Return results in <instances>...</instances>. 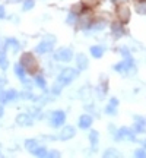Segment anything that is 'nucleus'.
<instances>
[{
	"mask_svg": "<svg viewBox=\"0 0 146 158\" xmlns=\"http://www.w3.org/2000/svg\"><path fill=\"white\" fill-rule=\"evenodd\" d=\"M50 122H51V124H53V127H60V126H63L64 122H66V113H64L63 110H56L54 113L51 114Z\"/></svg>",
	"mask_w": 146,
	"mask_h": 158,
	"instance_id": "obj_5",
	"label": "nucleus"
},
{
	"mask_svg": "<svg viewBox=\"0 0 146 158\" xmlns=\"http://www.w3.org/2000/svg\"><path fill=\"white\" fill-rule=\"evenodd\" d=\"M76 76H78V72L75 70L73 68H64L59 73V78H57V82H60V84L64 86V85H69L72 84L73 81L76 79Z\"/></svg>",
	"mask_w": 146,
	"mask_h": 158,
	"instance_id": "obj_2",
	"label": "nucleus"
},
{
	"mask_svg": "<svg viewBox=\"0 0 146 158\" xmlns=\"http://www.w3.org/2000/svg\"><path fill=\"white\" fill-rule=\"evenodd\" d=\"M5 7H3V6L0 5V19H2V18H5Z\"/></svg>",
	"mask_w": 146,
	"mask_h": 158,
	"instance_id": "obj_34",
	"label": "nucleus"
},
{
	"mask_svg": "<svg viewBox=\"0 0 146 158\" xmlns=\"http://www.w3.org/2000/svg\"><path fill=\"white\" fill-rule=\"evenodd\" d=\"M117 139H129V141H135V135L129 127H121L118 130V136Z\"/></svg>",
	"mask_w": 146,
	"mask_h": 158,
	"instance_id": "obj_12",
	"label": "nucleus"
},
{
	"mask_svg": "<svg viewBox=\"0 0 146 158\" xmlns=\"http://www.w3.org/2000/svg\"><path fill=\"white\" fill-rule=\"evenodd\" d=\"M7 84V81H6L5 78H2V76H0V86H3V85H6Z\"/></svg>",
	"mask_w": 146,
	"mask_h": 158,
	"instance_id": "obj_35",
	"label": "nucleus"
},
{
	"mask_svg": "<svg viewBox=\"0 0 146 158\" xmlns=\"http://www.w3.org/2000/svg\"><path fill=\"white\" fill-rule=\"evenodd\" d=\"M73 59V50L72 48H67V47H63V48H59L54 53V60L62 63H67Z\"/></svg>",
	"mask_w": 146,
	"mask_h": 158,
	"instance_id": "obj_3",
	"label": "nucleus"
},
{
	"mask_svg": "<svg viewBox=\"0 0 146 158\" xmlns=\"http://www.w3.org/2000/svg\"><path fill=\"white\" fill-rule=\"evenodd\" d=\"M23 0H6V3H9V5H16V3H21Z\"/></svg>",
	"mask_w": 146,
	"mask_h": 158,
	"instance_id": "obj_33",
	"label": "nucleus"
},
{
	"mask_svg": "<svg viewBox=\"0 0 146 158\" xmlns=\"http://www.w3.org/2000/svg\"><path fill=\"white\" fill-rule=\"evenodd\" d=\"M135 129L139 132V133H146V120L142 117H136V124Z\"/></svg>",
	"mask_w": 146,
	"mask_h": 158,
	"instance_id": "obj_15",
	"label": "nucleus"
},
{
	"mask_svg": "<svg viewBox=\"0 0 146 158\" xmlns=\"http://www.w3.org/2000/svg\"><path fill=\"white\" fill-rule=\"evenodd\" d=\"M132 68H135V63H133V60H132L130 57H126L124 62L117 63V64L114 66V69H116L117 72H127V70H130Z\"/></svg>",
	"mask_w": 146,
	"mask_h": 158,
	"instance_id": "obj_9",
	"label": "nucleus"
},
{
	"mask_svg": "<svg viewBox=\"0 0 146 158\" xmlns=\"http://www.w3.org/2000/svg\"><path fill=\"white\" fill-rule=\"evenodd\" d=\"M117 107H118V100L117 98H111V101H110V104L107 106V108H105V111H107L108 114H116L117 113Z\"/></svg>",
	"mask_w": 146,
	"mask_h": 158,
	"instance_id": "obj_17",
	"label": "nucleus"
},
{
	"mask_svg": "<svg viewBox=\"0 0 146 158\" xmlns=\"http://www.w3.org/2000/svg\"><path fill=\"white\" fill-rule=\"evenodd\" d=\"M47 157H60V152H57V151H50V152H47Z\"/></svg>",
	"mask_w": 146,
	"mask_h": 158,
	"instance_id": "obj_32",
	"label": "nucleus"
},
{
	"mask_svg": "<svg viewBox=\"0 0 146 158\" xmlns=\"http://www.w3.org/2000/svg\"><path fill=\"white\" fill-rule=\"evenodd\" d=\"M15 75H18V76H19V79H21L22 82H25V76H26V70H25V69L22 68V64H21V63L15 66Z\"/></svg>",
	"mask_w": 146,
	"mask_h": 158,
	"instance_id": "obj_19",
	"label": "nucleus"
},
{
	"mask_svg": "<svg viewBox=\"0 0 146 158\" xmlns=\"http://www.w3.org/2000/svg\"><path fill=\"white\" fill-rule=\"evenodd\" d=\"M98 138H99V135H98V132H95V130H92L89 133V142H91V145H92V148H95L98 145Z\"/></svg>",
	"mask_w": 146,
	"mask_h": 158,
	"instance_id": "obj_25",
	"label": "nucleus"
},
{
	"mask_svg": "<svg viewBox=\"0 0 146 158\" xmlns=\"http://www.w3.org/2000/svg\"><path fill=\"white\" fill-rule=\"evenodd\" d=\"M82 3L85 5L86 9H91V7H94L95 5H98V0H82Z\"/></svg>",
	"mask_w": 146,
	"mask_h": 158,
	"instance_id": "obj_28",
	"label": "nucleus"
},
{
	"mask_svg": "<svg viewBox=\"0 0 146 158\" xmlns=\"http://www.w3.org/2000/svg\"><path fill=\"white\" fill-rule=\"evenodd\" d=\"M112 3H121V2H123V0H111Z\"/></svg>",
	"mask_w": 146,
	"mask_h": 158,
	"instance_id": "obj_37",
	"label": "nucleus"
},
{
	"mask_svg": "<svg viewBox=\"0 0 146 158\" xmlns=\"http://www.w3.org/2000/svg\"><path fill=\"white\" fill-rule=\"evenodd\" d=\"M135 157H146V151L145 149H137V151H136L135 152Z\"/></svg>",
	"mask_w": 146,
	"mask_h": 158,
	"instance_id": "obj_31",
	"label": "nucleus"
},
{
	"mask_svg": "<svg viewBox=\"0 0 146 158\" xmlns=\"http://www.w3.org/2000/svg\"><path fill=\"white\" fill-rule=\"evenodd\" d=\"M16 98H18V92H16V91H15V89H7L5 94H3V97H2V101L6 104V102L16 100Z\"/></svg>",
	"mask_w": 146,
	"mask_h": 158,
	"instance_id": "obj_14",
	"label": "nucleus"
},
{
	"mask_svg": "<svg viewBox=\"0 0 146 158\" xmlns=\"http://www.w3.org/2000/svg\"><path fill=\"white\" fill-rule=\"evenodd\" d=\"M22 97H23V98H31L32 95H31V92H23Z\"/></svg>",
	"mask_w": 146,
	"mask_h": 158,
	"instance_id": "obj_36",
	"label": "nucleus"
},
{
	"mask_svg": "<svg viewBox=\"0 0 146 158\" xmlns=\"http://www.w3.org/2000/svg\"><path fill=\"white\" fill-rule=\"evenodd\" d=\"M35 6V0H23V10H31V9H34Z\"/></svg>",
	"mask_w": 146,
	"mask_h": 158,
	"instance_id": "obj_27",
	"label": "nucleus"
},
{
	"mask_svg": "<svg viewBox=\"0 0 146 158\" xmlns=\"http://www.w3.org/2000/svg\"><path fill=\"white\" fill-rule=\"evenodd\" d=\"M75 135H76L75 127L70 126V124H67V126H63L62 132H60V139H62V141H69V139L75 138Z\"/></svg>",
	"mask_w": 146,
	"mask_h": 158,
	"instance_id": "obj_8",
	"label": "nucleus"
},
{
	"mask_svg": "<svg viewBox=\"0 0 146 158\" xmlns=\"http://www.w3.org/2000/svg\"><path fill=\"white\" fill-rule=\"evenodd\" d=\"M104 47L102 45H92L91 47V54L95 57V59H101L102 56H104Z\"/></svg>",
	"mask_w": 146,
	"mask_h": 158,
	"instance_id": "obj_16",
	"label": "nucleus"
},
{
	"mask_svg": "<svg viewBox=\"0 0 146 158\" xmlns=\"http://www.w3.org/2000/svg\"><path fill=\"white\" fill-rule=\"evenodd\" d=\"M35 84L38 85L41 89H45V86H47V82H45V79H44V76L43 75H35Z\"/></svg>",
	"mask_w": 146,
	"mask_h": 158,
	"instance_id": "obj_24",
	"label": "nucleus"
},
{
	"mask_svg": "<svg viewBox=\"0 0 146 158\" xmlns=\"http://www.w3.org/2000/svg\"><path fill=\"white\" fill-rule=\"evenodd\" d=\"M37 147H38V141H37V139H26V141H25V148H26L28 151H31V152H32Z\"/></svg>",
	"mask_w": 146,
	"mask_h": 158,
	"instance_id": "obj_23",
	"label": "nucleus"
},
{
	"mask_svg": "<svg viewBox=\"0 0 146 158\" xmlns=\"http://www.w3.org/2000/svg\"><path fill=\"white\" fill-rule=\"evenodd\" d=\"M19 41H18L16 38H7L5 41V50L6 48H10L12 51H18L19 50Z\"/></svg>",
	"mask_w": 146,
	"mask_h": 158,
	"instance_id": "obj_13",
	"label": "nucleus"
},
{
	"mask_svg": "<svg viewBox=\"0 0 146 158\" xmlns=\"http://www.w3.org/2000/svg\"><path fill=\"white\" fill-rule=\"evenodd\" d=\"M111 28H112V32H114L116 37H121V35H123V27H121V22H114L111 25Z\"/></svg>",
	"mask_w": 146,
	"mask_h": 158,
	"instance_id": "obj_21",
	"label": "nucleus"
},
{
	"mask_svg": "<svg viewBox=\"0 0 146 158\" xmlns=\"http://www.w3.org/2000/svg\"><path fill=\"white\" fill-rule=\"evenodd\" d=\"M32 154H34L35 157H47V149L44 147H37L32 151Z\"/></svg>",
	"mask_w": 146,
	"mask_h": 158,
	"instance_id": "obj_26",
	"label": "nucleus"
},
{
	"mask_svg": "<svg viewBox=\"0 0 146 158\" xmlns=\"http://www.w3.org/2000/svg\"><path fill=\"white\" fill-rule=\"evenodd\" d=\"M130 9H129V6H126V5H118L117 7V18H118V21L121 23H127L130 21Z\"/></svg>",
	"mask_w": 146,
	"mask_h": 158,
	"instance_id": "obj_6",
	"label": "nucleus"
},
{
	"mask_svg": "<svg viewBox=\"0 0 146 158\" xmlns=\"http://www.w3.org/2000/svg\"><path fill=\"white\" fill-rule=\"evenodd\" d=\"M136 12H137L139 15H146V0L136 2Z\"/></svg>",
	"mask_w": 146,
	"mask_h": 158,
	"instance_id": "obj_20",
	"label": "nucleus"
},
{
	"mask_svg": "<svg viewBox=\"0 0 146 158\" xmlns=\"http://www.w3.org/2000/svg\"><path fill=\"white\" fill-rule=\"evenodd\" d=\"M118 154L114 151V149H108V151H105L104 152V157H117Z\"/></svg>",
	"mask_w": 146,
	"mask_h": 158,
	"instance_id": "obj_30",
	"label": "nucleus"
},
{
	"mask_svg": "<svg viewBox=\"0 0 146 158\" xmlns=\"http://www.w3.org/2000/svg\"><path fill=\"white\" fill-rule=\"evenodd\" d=\"M88 57L85 56L83 53H79L78 56H76V66H78L79 70H85V69H88Z\"/></svg>",
	"mask_w": 146,
	"mask_h": 158,
	"instance_id": "obj_10",
	"label": "nucleus"
},
{
	"mask_svg": "<svg viewBox=\"0 0 146 158\" xmlns=\"http://www.w3.org/2000/svg\"><path fill=\"white\" fill-rule=\"evenodd\" d=\"M9 66V62H7V59H6V53L5 50H0V69H3L6 70Z\"/></svg>",
	"mask_w": 146,
	"mask_h": 158,
	"instance_id": "obj_22",
	"label": "nucleus"
},
{
	"mask_svg": "<svg viewBox=\"0 0 146 158\" xmlns=\"http://www.w3.org/2000/svg\"><path fill=\"white\" fill-rule=\"evenodd\" d=\"M76 22H78V21H76V15H75V13H70L67 16V23L69 25H75Z\"/></svg>",
	"mask_w": 146,
	"mask_h": 158,
	"instance_id": "obj_29",
	"label": "nucleus"
},
{
	"mask_svg": "<svg viewBox=\"0 0 146 158\" xmlns=\"http://www.w3.org/2000/svg\"><path fill=\"white\" fill-rule=\"evenodd\" d=\"M85 9H86V7H85V5L82 2H78V3L72 5V13H75L76 16H78V15H82Z\"/></svg>",
	"mask_w": 146,
	"mask_h": 158,
	"instance_id": "obj_18",
	"label": "nucleus"
},
{
	"mask_svg": "<svg viewBox=\"0 0 146 158\" xmlns=\"http://www.w3.org/2000/svg\"><path fill=\"white\" fill-rule=\"evenodd\" d=\"M2 116H3V107L0 106V117H2Z\"/></svg>",
	"mask_w": 146,
	"mask_h": 158,
	"instance_id": "obj_38",
	"label": "nucleus"
},
{
	"mask_svg": "<svg viewBox=\"0 0 146 158\" xmlns=\"http://www.w3.org/2000/svg\"><path fill=\"white\" fill-rule=\"evenodd\" d=\"M15 122H16L18 126H22V127H25V126H31V124L34 123V120H32V117H31V114H28V113H19L16 116V118H15Z\"/></svg>",
	"mask_w": 146,
	"mask_h": 158,
	"instance_id": "obj_7",
	"label": "nucleus"
},
{
	"mask_svg": "<svg viewBox=\"0 0 146 158\" xmlns=\"http://www.w3.org/2000/svg\"><path fill=\"white\" fill-rule=\"evenodd\" d=\"M92 126V117L89 114H82L79 117V127L80 129H89Z\"/></svg>",
	"mask_w": 146,
	"mask_h": 158,
	"instance_id": "obj_11",
	"label": "nucleus"
},
{
	"mask_svg": "<svg viewBox=\"0 0 146 158\" xmlns=\"http://www.w3.org/2000/svg\"><path fill=\"white\" fill-rule=\"evenodd\" d=\"M19 63L22 64V68L26 70L28 75H34L35 76V75L39 72V63L32 53H28V51H26V53H22Z\"/></svg>",
	"mask_w": 146,
	"mask_h": 158,
	"instance_id": "obj_1",
	"label": "nucleus"
},
{
	"mask_svg": "<svg viewBox=\"0 0 146 158\" xmlns=\"http://www.w3.org/2000/svg\"><path fill=\"white\" fill-rule=\"evenodd\" d=\"M54 41L56 38L54 37H45L44 41H41L37 47H35V51L39 53V54H45V53H50L53 50V45H54Z\"/></svg>",
	"mask_w": 146,
	"mask_h": 158,
	"instance_id": "obj_4",
	"label": "nucleus"
}]
</instances>
